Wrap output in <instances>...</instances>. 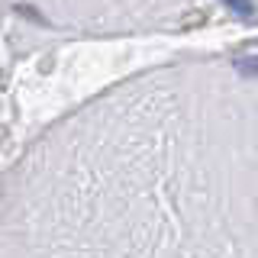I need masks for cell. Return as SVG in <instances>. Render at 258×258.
I'll return each mask as SVG.
<instances>
[{"label": "cell", "instance_id": "obj_1", "mask_svg": "<svg viewBox=\"0 0 258 258\" xmlns=\"http://www.w3.org/2000/svg\"><path fill=\"white\" fill-rule=\"evenodd\" d=\"M75 29H139L177 16L194 0H13Z\"/></svg>", "mask_w": 258, "mask_h": 258}]
</instances>
